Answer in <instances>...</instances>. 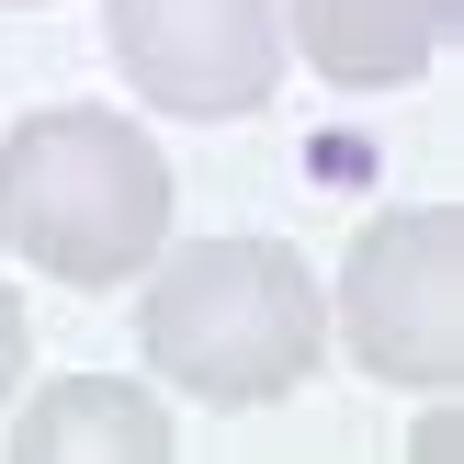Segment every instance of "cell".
<instances>
[{"mask_svg": "<svg viewBox=\"0 0 464 464\" xmlns=\"http://www.w3.org/2000/svg\"><path fill=\"white\" fill-rule=\"evenodd\" d=\"M170 159L148 125L102 102H45L0 136V249L45 272V284H136V272L170 249Z\"/></svg>", "mask_w": 464, "mask_h": 464, "instance_id": "obj_1", "label": "cell"}, {"mask_svg": "<svg viewBox=\"0 0 464 464\" xmlns=\"http://www.w3.org/2000/svg\"><path fill=\"white\" fill-rule=\"evenodd\" d=\"M159 385L204 408H272L317 374L329 352V306H317V272L284 238H181L148 272V306H136Z\"/></svg>", "mask_w": 464, "mask_h": 464, "instance_id": "obj_2", "label": "cell"}, {"mask_svg": "<svg viewBox=\"0 0 464 464\" xmlns=\"http://www.w3.org/2000/svg\"><path fill=\"white\" fill-rule=\"evenodd\" d=\"M340 340L374 385H464V204H397L352 238Z\"/></svg>", "mask_w": 464, "mask_h": 464, "instance_id": "obj_3", "label": "cell"}, {"mask_svg": "<svg viewBox=\"0 0 464 464\" xmlns=\"http://www.w3.org/2000/svg\"><path fill=\"white\" fill-rule=\"evenodd\" d=\"M113 68L181 125H238L284 91V0H102Z\"/></svg>", "mask_w": 464, "mask_h": 464, "instance_id": "obj_4", "label": "cell"}, {"mask_svg": "<svg viewBox=\"0 0 464 464\" xmlns=\"http://www.w3.org/2000/svg\"><path fill=\"white\" fill-rule=\"evenodd\" d=\"M453 23L464 0H284V45H306V68L340 91H408Z\"/></svg>", "mask_w": 464, "mask_h": 464, "instance_id": "obj_5", "label": "cell"}, {"mask_svg": "<svg viewBox=\"0 0 464 464\" xmlns=\"http://www.w3.org/2000/svg\"><path fill=\"white\" fill-rule=\"evenodd\" d=\"M12 464H170V408L125 374H57L45 397H23Z\"/></svg>", "mask_w": 464, "mask_h": 464, "instance_id": "obj_6", "label": "cell"}, {"mask_svg": "<svg viewBox=\"0 0 464 464\" xmlns=\"http://www.w3.org/2000/svg\"><path fill=\"white\" fill-rule=\"evenodd\" d=\"M23 352H34V329H23L12 284H0V397H12V385H23Z\"/></svg>", "mask_w": 464, "mask_h": 464, "instance_id": "obj_7", "label": "cell"}, {"mask_svg": "<svg viewBox=\"0 0 464 464\" xmlns=\"http://www.w3.org/2000/svg\"><path fill=\"white\" fill-rule=\"evenodd\" d=\"M12 12H34V0H12Z\"/></svg>", "mask_w": 464, "mask_h": 464, "instance_id": "obj_8", "label": "cell"}]
</instances>
